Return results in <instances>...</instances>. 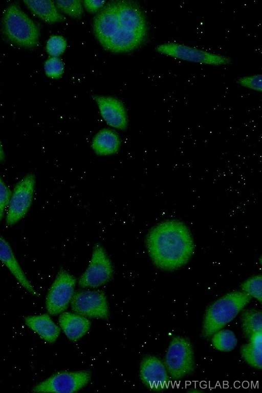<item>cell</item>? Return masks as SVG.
<instances>
[{"label": "cell", "instance_id": "7402d4cb", "mask_svg": "<svg viewBox=\"0 0 262 393\" xmlns=\"http://www.w3.org/2000/svg\"><path fill=\"white\" fill-rule=\"evenodd\" d=\"M55 3L58 9L75 19H80L83 13L81 1H56Z\"/></svg>", "mask_w": 262, "mask_h": 393}, {"label": "cell", "instance_id": "7a4b0ae2", "mask_svg": "<svg viewBox=\"0 0 262 393\" xmlns=\"http://www.w3.org/2000/svg\"><path fill=\"white\" fill-rule=\"evenodd\" d=\"M146 245L154 263L165 270H174L184 265L194 250L189 230L174 220L161 223L151 229Z\"/></svg>", "mask_w": 262, "mask_h": 393}, {"label": "cell", "instance_id": "ac0fdd59", "mask_svg": "<svg viewBox=\"0 0 262 393\" xmlns=\"http://www.w3.org/2000/svg\"><path fill=\"white\" fill-rule=\"evenodd\" d=\"M24 2L32 13L47 23L52 24L66 20V18L59 12L55 2L53 1L28 0Z\"/></svg>", "mask_w": 262, "mask_h": 393}, {"label": "cell", "instance_id": "484cf974", "mask_svg": "<svg viewBox=\"0 0 262 393\" xmlns=\"http://www.w3.org/2000/svg\"><path fill=\"white\" fill-rule=\"evenodd\" d=\"M261 74H256L241 77L237 80L240 86L256 92L262 91Z\"/></svg>", "mask_w": 262, "mask_h": 393}, {"label": "cell", "instance_id": "8fae6325", "mask_svg": "<svg viewBox=\"0 0 262 393\" xmlns=\"http://www.w3.org/2000/svg\"><path fill=\"white\" fill-rule=\"evenodd\" d=\"M75 277L65 270H60L48 292L46 308L48 312L56 315L66 310L74 292Z\"/></svg>", "mask_w": 262, "mask_h": 393}, {"label": "cell", "instance_id": "52a82bcc", "mask_svg": "<svg viewBox=\"0 0 262 393\" xmlns=\"http://www.w3.org/2000/svg\"><path fill=\"white\" fill-rule=\"evenodd\" d=\"M113 267L104 248L100 245L94 247L92 257L78 283L83 288H95L109 281L113 274Z\"/></svg>", "mask_w": 262, "mask_h": 393}, {"label": "cell", "instance_id": "2e32d148", "mask_svg": "<svg viewBox=\"0 0 262 393\" xmlns=\"http://www.w3.org/2000/svg\"><path fill=\"white\" fill-rule=\"evenodd\" d=\"M25 322L31 329L49 342H55L59 335V328L47 314L27 317Z\"/></svg>", "mask_w": 262, "mask_h": 393}, {"label": "cell", "instance_id": "e0dca14e", "mask_svg": "<svg viewBox=\"0 0 262 393\" xmlns=\"http://www.w3.org/2000/svg\"><path fill=\"white\" fill-rule=\"evenodd\" d=\"M119 135L114 131L104 129L99 132L92 141V148L100 156H108L116 153L120 146Z\"/></svg>", "mask_w": 262, "mask_h": 393}, {"label": "cell", "instance_id": "83f0119b", "mask_svg": "<svg viewBox=\"0 0 262 393\" xmlns=\"http://www.w3.org/2000/svg\"><path fill=\"white\" fill-rule=\"evenodd\" d=\"M104 1L86 0L83 2L84 7L90 13H93L98 12L105 5Z\"/></svg>", "mask_w": 262, "mask_h": 393}, {"label": "cell", "instance_id": "4fadbf2b", "mask_svg": "<svg viewBox=\"0 0 262 393\" xmlns=\"http://www.w3.org/2000/svg\"><path fill=\"white\" fill-rule=\"evenodd\" d=\"M99 108L100 114L111 127L125 130L128 126V118L125 107L121 101L109 96H93Z\"/></svg>", "mask_w": 262, "mask_h": 393}, {"label": "cell", "instance_id": "9c48e42d", "mask_svg": "<svg viewBox=\"0 0 262 393\" xmlns=\"http://www.w3.org/2000/svg\"><path fill=\"white\" fill-rule=\"evenodd\" d=\"M70 302L72 310L78 315L101 319L108 317L106 298L101 291H77L74 292Z\"/></svg>", "mask_w": 262, "mask_h": 393}, {"label": "cell", "instance_id": "8992f818", "mask_svg": "<svg viewBox=\"0 0 262 393\" xmlns=\"http://www.w3.org/2000/svg\"><path fill=\"white\" fill-rule=\"evenodd\" d=\"M155 50L167 57L200 64L224 66L231 62V59L226 55L178 42L160 44L155 48Z\"/></svg>", "mask_w": 262, "mask_h": 393}, {"label": "cell", "instance_id": "d4e9b609", "mask_svg": "<svg viewBox=\"0 0 262 393\" xmlns=\"http://www.w3.org/2000/svg\"><path fill=\"white\" fill-rule=\"evenodd\" d=\"M45 71L48 77L59 78L64 72L63 62L57 57H50L45 62Z\"/></svg>", "mask_w": 262, "mask_h": 393}, {"label": "cell", "instance_id": "ba28073f", "mask_svg": "<svg viewBox=\"0 0 262 393\" xmlns=\"http://www.w3.org/2000/svg\"><path fill=\"white\" fill-rule=\"evenodd\" d=\"M35 178L29 173L22 179L16 185L8 204L6 216V224L12 226L27 213L32 202Z\"/></svg>", "mask_w": 262, "mask_h": 393}, {"label": "cell", "instance_id": "603a6c76", "mask_svg": "<svg viewBox=\"0 0 262 393\" xmlns=\"http://www.w3.org/2000/svg\"><path fill=\"white\" fill-rule=\"evenodd\" d=\"M241 288L243 292L257 299L260 303L262 300L261 276H253L243 282Z\"/></svg>", "mask_w": 262, "mask_h": 393}, {"label": "cell", "instance_id": "44dd1931", "mask_svg": "<svg viewBox=\"0 0 262 393\" xmlns=\"http://www.w3.org/2000/svg\"><path fill=\"white\" fill-rule=\"evenodd\" d=\"M211 337L213 347L223 352H228L234 350L238 342L234 332L228 329H221L215 332Z\"/></svg>", "mask_w": 262, "mask_h": 393}, {"label": "cell", "instance_id": "f546056e", "mask_svg": "<svg viewBox=\"0 0 262 393\" xmlns=\"http://www.w3.org/2000/svg\"><path fill=\"white\" fill-rule=\"evenodd\" d=\"M190 392H201L202 391L200 390H199L198 388H191L190 389V390L188 391Z\"/></svg>", "mask_w": 262, "mask_h": 393}, {"label": "cell", "instance_id": "d6986e66", "mask_svg": "<svg viewBox=\"0 0 262 393\" xmlns=\"http://www.w3.org/2000/svg\"><path fill=\"white\" fill-rule=\"evenodd\" d=\"M240 348V354L244 360L257 369L262 368V333L256 334L248 339Z\"/></svg>", "mask_w": 262, "mask_h": 393}, {"label": "cell", "instance_id": "f1b7e54d", "mask_svg": "<svg viewBox=\"0 0 262 393\" xmlns=\"http://www.w3.org/2000/svg\"><path fill=\"white\" fill-rule=\"evenodd\" d=\"M4 159H5V154H4L2 145L0 141V162L4 161Z\"/></svg>", "mask_w": 262, "mask_h": 393}, {"label": "cell", "instance_id": "277c9868", "mask_svg": "<svg viewBox=\"0 0 262 393\" xmlns=\"http://www.w3.org/2000/svg\"><path fill=\"white\" fill-rule=\"evenodd\" d=\"M2 24L4 34L12 42L28 48L38 45V26L17 4L12 3L6 8Z\"/></svg>", "mask_w": 262, "mask_h": 393}, {"label": "cell", "instance_id": "6da1fadb", "mask_svg": "<svg viewBox=\"0 0 262 393\" xmlns=\"http://www.w3.org/2000/svg\"><path fill=\"white\" fill-rule=\"evenodd\" d=\"M93 28L101 46L116 53L136 50L148 33L144 13L137 3L131 1L107 2L94 17Z\"/></svg>", "mask_w": 262, "mask_h": 393}, {"label": "cell", "instance_id": "9a60e30c", "mask_svg": "<svg viewBox=\"0 0 262 393\" xmlns=\"http://www.w3.org/2000/svg\"><path fill=\"white\" fill-rule=\"evenodd\" d=\"M59 323L68 338L74 342L84 336L91 326L90 320L85 317L68 312L60 315Z\"/></svg>", "mask_w": 262, "mask_h": 393}, {"label": "cell", "instance_id": "3957f363", "mask_svg": "<svg viewBox=\"0 0 262 393\" xmlns=\"http://www.w3.org/2000/svg\"><path fill=\"white\" fill-rule=\"evenodd\" d=\"M252 299L242 291L228 293L211 303L206 309L202 325V335L209 338L231 322Z\"/></svg>", "mask_w": 262, "mask_h": 393}, {"label": "cell", "instance_id": "7c38bea8", "mask_svg": "<svg viewBox=\"0 0 262 393\" xmlns=\"http://www.w3.org/2000/svg\"><path fill=\"white\" fill-rule=\"evenodd\" d=\"M140 376L143 384L152 391H161L168 388L169 374L164 362L156 356L148 355L143 358Z\"/></svg>", "mask_w": 262, "mask_h": 393}, {"label": "cell", "instance_id": "4316f807", "mask_svg": "<svg viewBox=\"0 0 262 393\" xmlns=\"http://www.w3.org/2000/svg\"><path fill=\"white\" fill-rule=\"evenodd\" d=\"M11 192L0 177V223L3 217L5 209L8 206Z\"/></svg>", "mask_w": 262, "mask_h": 393}, {"label": "cell", "instance_id": "ffe728a7", "mask_svg": "<svg viewBox=\"0 0 262 393\" xmlns=\"http://www.w3.org/2000/svg\"><path fill=\"white\" fill-rule=\"evenodd\" d=\"M241 322L243 335L247 339L256 334L262 333V312L260 310L248 309L243 310Z\"/></svg>", "mask_w": 262, "mask_h": 393}, {"label": "cell", "instance_id": "cb8c5ba5", "mask_svg": "<svg viewBox=\"0 0 262 393\" xmlns=\"http://www.w3.org/2000/svg\"><path fill=\"white\" fill-rule=\"evenodd\" d=\"M67 44L63 37L59 35L52 36L47 42V51L52 57H58L63 53Z\"/></svg>", "mask_w": 262, "mask_h": 393}, {"label": "cell", "instance_id": "30bf717a", "mask_svg": "<svg viewBox=\"0 0 262 393\" xmlns=\"http://www.w3.org/2000/svg\"><path fill=\"white\" fill-rule=\"evenodd\" d=\"M91 373L83 370L58 373L36 385L37 392H74L85 386L90 381Z\"/></svg>", "mask_w": 262, "mask_h": 393}, {"label": "cell", "instance_id": "5bb4252c", "mask_svg": "<svg viewBox=\"0 0 262 393\" xmlns=\"http://www.w3.org/2000/svg\"><path fill=\"white\" fill-rule=\"evenodd\" d=\"M0 261L11 271L20 284L33 295H37L33 286L18 263L7 242L0 235Z\"/></svg>", "mask_w": 262, "mask_h": 393}, {"label": "cell", "instance_id": "5b68a950", "mask_svg": "<svg viewBox=\"0 0 262 393\" xmlns=\"http://www.w3.org/2000/svg\"><path fill=\"white\" fill-rule=\"evenodd\" d=\"M164 364L170 378L181 379L191 374L195 367L193 345L187 337L177 336L170 340Z\"/></svg>", "mask_w": 262, "mask_h": 393}]
</instances>
